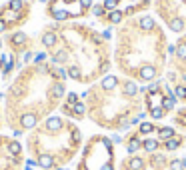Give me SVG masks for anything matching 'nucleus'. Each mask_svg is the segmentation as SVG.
Returning a JSON list of instances; mask_svg holds the SVG:
<instances>
[{"instance_id":"27","label":"nucleus","mask_w":186,"mask_h":170,"mask_svg":"<svg viewBox=\"0 0 186 170\" xmlns=\"http://www.w3.org/2000/svg\"><path fill=\"white\" fill-rule=\"evenodd\" d=\"M176 54H178L180 58H186V42H182V44L176 48Z\"/></svg>"},{"instance_id":"4","label":"nucleus","mask_w":186,"mask_h":170,"mask_svg":"<svg viewBox=\"0 0 186 170\" xmlns=\"http://www.w3.org/2000/svg\"><path fill=\"white\" fill-rule=\"evenodd\" d=\"M20 124H22L24 128H34L36 126V116L34 114H24V116L20 118Z\"/></svg>"},{"instance_id":"41","label":"nucleus","mask_w":186,"mask_h":170,"mask_svg":"<svg viewBox=\"0 0 186 170\" xmlns=\"http://www.w3.org/2000/svg\"><path fill=\"white\" fill-rule=\"evenodd\" d=\"M0 98H2V94H0Z\"/></svg>"},{"instance_id":"19","label":"nucleus","mask_w":186,"mask_h":170,"mask_svg":"<svg viewBox=\"0 0 186 170\" xmlns=\"http://www.w3.org/2000/svg\"><path fill=\"white\" fill-rule=\"evenodd\" d=\"M72 110H74L76 116H82V114H84V104H82V102H76L74 106H72Z\"/></svg>"},{"instance_id":"8","label":"nucleus","mask_w":186,"mask_h":170,"mask_svg":"<svg viewBox=\"0 0 186 170\" xmlns=\"http://www.w3.org/2000/svg\"><path fill=\"white\" fill-rule=\"evenodd\" d=\"M152 26H154V20H152L150 16L140 18V28H142V30H152Z\"/></svg>"},{"instance_id":"16","label":"nucleus","mask_w":186,"mask_h":170,"mask_svg":"<svg viewBox=\"0 0 186 170\" xmlns=\"http://www.w3.org/2000/svg\"><path fill=\"white\" fill-rule=\"evenodd\" d=\"M152 118H156V120L164 118V108L162 106H154V108H152Z\"/></svg>"},{"instance_id":"12","label":"nucleus","mask_w":186,"mask_h":170,"mask_svg":"<svg viewBox=\"0 0 186 170\" xmlns=\"http://www.w3.org/2000/svg\"><path fill=\"white\" fill-rule=\"evenodd\" d=\"M140 146H142L140 140H138V138H132V140H130V144H128V152H130V154H134V152L138 150Z\"/></svg>"},{"instance_id":"3","label":"nucleus","mask_w":186,"mask_h":170,"mask_svg":"<svg viewBox=\"0 0 186 170\" xmlns=\"http://www.w3.org/2000/svg\"><path fill=\"white\" fill-rule=\"evenodd\" d=\"M156 76V68H152V66H142L140 68V78L142 80H152Z\"/></svg>"},{"instance_id":"15","label":"nucleus","mask_w":186,"mask_h":170,"mask_svg":"<svg viewBox=\"0 0 186 170\" xmlns=\"http://www.w3.org/2000/svg\"><path fill=\"white\" fill-rule=\"evenodd\" d=\"M178 146H180V140H178V138H174V136L166 140V148H168V150H176Z\"/></svg>"},{"instance_id":"7","label":"nucleus","mask_w":186,"mask_h":170,"mask_svg":"<svg viewBox=\"0 0 186 170\" xmlns=\"http://www.w3.org/2000/svg\"><path fill=\"white\" fill-rule=\"evenodd\" d=\"M168 26H170V30H174V32H180V30L184 28V20H180V18H172Z\"/></svg>"},{"instance_id":"21","label":"nucleus","mask_w":186,"mask_h":170,"mask_svg":"<svg viewBox=\"0 0 186 170\" xmlns=\"http://www.w3.org/2000/svg\"><path fill=\"white\" fill-rule=\"evenodd\" d=\"M152 128H154V126H152L150 122H142V124H140V132H142V134H148V132H152Z\"/></svg>"},{"instance_id":"20","label":"nucleus","mask_w":186,"mask_h":170,"mask_svg":"<svg viewBox=\"0 0 186 170\" xmlns=\"http://www.w3.org/2000/svg\"><path fill=\"white\" fill-rule=\"evenodd\" d=\"M24 40H26V34H24V32H18V34L12 36V42H14V44H22Z\"/></svg>"},{"instance_id":"35","label":"nucleus","mask_w":186,"mask_h":170,"mask_svg":"<svg viewBox=\"0 0 186 170\" xmlns=\"http://www.w3.org/2000/svg\"><path fill=\"white\" fill-rule=\"evenodd\" d=\"M174 52H176V46L170 44V46H168V54H174Z\"/></svg>"},{"instance_id":"2","label":"nucleus","mask_w":186,"mask_h":170,"mask_svg":"<svg viewBox=\"0 0 186 170\" xmlns=\"http://www.w3.org/2000/svg\"><path fill=\"white\" fill-rule=\"evenodd\" d=\"M174 104H176V96H174V92L168 90V96L162 98V108L164 110H170V108H174Z\"/></svg>"},{"instance_id":"39","label":"nucleus","mask_w":186,"mask_h":170,"mask_svg":"<svg viewBox=\"0 0 186 170\" xmlns=\"http://www.w3.org/2000/svg\"><path fill=\"white\" fill-rule=\"evenodd\" d=\"M182 162H184V168H186V158H184V160H182Z\"/></svg>"},{"instance_id":"37","label":"nucleus","mask_w":186,"mask_h":170,"mask_svg":"<svg viewBox=\"0 0 186 170\" xmlns=\"http://www.w3.org/2000/svg\"><path fill=\"white\" fill-rule=\"evenodd\" d=\"M4 28H6V22H4V20H0V32H2Z\"/></svg>"},{"instance_id":"30","label":"nucleus","mask_w":186,"mask_h":170,"mask_svg":"<svg viewBox=\"0 0 186 170\" xmlns=\"http://www.w3.org/2000/svg\"><path fill=\"white\" fill-rule=\"evenodd\" d=\"M76 102H78V96H76L74 92H72V94H68V106H74Z\"/></svg>"},{"instance_id":"17","label":"nucleus","mask_w":186,"mask_h":170,"mask_svg":"<svg viewBox=\"0 0 186 170\" xmlns=\"http://www.w3.org/2000/svg\"><path fill=\"white\" fill-rule=\"evenodd\" d=\"M108 18H110V22L118 24L120 20H122V12H118V10H112V12H110V16H108Z\"/></svg>"},{"instance_id":"13","label":"nucleus","mask_w":186,"mask_h":170,"mask_svg":"<svg viewBox=\"0 0 186 170\" xmlns=\"http://www.w3.org/2000/svg\"><path fill=\"white\" fill-rule=\"evenodd\" d=\"M142 146H144V150L154 152L156 148H158V142H156V140H144V144H142Z\"/></svg>"},{"instance_id":"29","label":"nucleus","mask_w":186,"mask_h":170,"mask_svg":"<svg viewBox=\"0 0 186 170\" xmlns=\"http://www.w3.org/2000/svg\"><path fill=\"white\" fill-rule=\"evenodd\" d=\"M116 4H118V0H104V8H108V10H114Z\"/></svg>"},{"instance_id":"36","label":"nucleus","mask_w":186,"mask_h":170,"mask_svg":"<svg viewBox=\"0 0 186 170\" xmlns=\"http://www.w3.org/2000/svg\"><path fill=\"white\" fill-rule=\"evenodd\" d=\"M80 2H82V6H90L92 0H80Z\"/></svg>"},{"instance_id":"6","label":"nucleus","mask_w":186,"mask_h":170,"mask_svg":"<svg viewBox=\"0 0 186 170\" xmlns=\"http://www.w3.org/2000/svg\"><path fill=\"white\" fill-rule=\"evenodd\" d=\"M116 76H106V78L104 80H102V88H104V90H112L114 88V86H116Z\"/></svg>"},{"instance_id":"38","label":"nucleus","mask_w":186,"mask_h":170,"mask_svg":"<svg viewBox=\"0 0 186 170\" xmlns=\"http://www.w3.org/2000/svg\"><path fill=\"white\" fill-rule=\"evenodd\" d=\"M102 170H112V166H110V164H106V166L102 168Z\"/></svg>"},{"instance_id":"9","label":"nucleus","mask_w":186,"mask_h":170,"mask_svg":"<svg viewBox=\"0 0 186 170\" xmlns=\"http://www.w3.org/2000/svg\"><path fill=\"white\" fill-rule=\"evenodd\" d=\"M124 92H126L128 96H134L136 92H138V86H136L134 82H126V84H124Z\"/></svg>"},{"instance_id":"33","label":"nucleus","mask_w":186,"mask_h":170,"mask_svg":"<svg viewBox=\"0 0 186 170\" xmlns=\"http://www.w3.org/2000/svg\"><path fill=\"white\" fill-rule=\"evenodd\" d=\"M160 84H162V82H152V84H150V90H152V92H156Z\"/></svg>"},{"instance_id":"18","label":"nucleus","mask_w":186,"mask_h":170,"mask_svg":"<svg viewBox=\"0 0 186 170\" xmlns=\"http://www.w3.org/2000/svg\"><path fill=\"white\" fill-rule=\"evenodd\" d=\"M8 150H10V154H20V150H22V146H20L18 142H10Z\"/></svg>"},{"instance_id":"31","label":"nucleus","mask_w":186,"mask_h":170,"mask_svg":"<svg viewBox=\"0 0 186 170\" xmlns=\"http://www.w3.org/2000/svg\"><path fill=\"white\" fill-rule=\"evenodd\" d=\"M64 58H66V54H64V52H58L56 56H54V62H62Z\"/></svg>"},{"instance_id":"22","label":"nucleus","mask_w":186,"mask_h":170,"mask_svg":"<svg viewBox=\"0 0 186 170\" xmlns=\"http://www.w3.org/2000/svg\"><path fill=\"white\" fill-rule=\"evenodd\" d=\"M170 170H184V162L182 160H172L170 162Z\"/></svg>"},{"instance_id":"11","label":"nucleus","mask_w":186,"mask_h":170,"mask_svg":"<svg viewBox=\"0 0 186 170\" xmlns=\"http://www.w3.org/2000/svg\"><path fill=\"white\" fill-rule=\"evenodd\" d=\"M172 136H174V130L170 128V126H166V128H160V138L168 140V138H172Z\"/></svg>"},{"instance_id":"34","label":"nucleus","mask_w":186,"mask_h":170,"mask_svg":"<svg viewBox=\"0 0 186 170\" xmlns=\"http://www.w3.org/2000/svg\"><path fill=\"white\" fill-rule=\"evenodd\" d=\"M92 12H94L96 16H100V14H102V6H94V10H92Z\"/></svg>"},{"instance_id":"28","label":"nucleus","mask_w":186,"mask_h":170,"mask_svg":"<svg viewBox=\"0 0 186 170\" xmlns=\"http://www.w3.org/2000/svg\"><path fill=\"white\" fill-rule=\"evenodd\" d=\"M54 18H56V20H66L68 12H64V10H56V12H54Z\"/></svg>"},{"instance_id":"1","label":"nucleus","mask_w":186,"mask_h":170,"mask_svg":"<svg viewBox=\"0 0 186 170\" xmlns=\"http://www.w3.org/2000/svg\"><path fill=\"white\" fill-rule=\"evenodd\" d=\"M46 128L50 130V132H56V130L62 128V120H60L58 116H50L46 120Z\"/></svg>"},{"instance_id":"24","label":"nucleus","mask_w":186,"mask_h":170,"mask_svg":"<svg viewBox=\"0 0 186 170\" xmlns=\"http://www.w3.org/2000/svg\"><path fill=\"white\" fill-rule=\"evenodd\" d=\"M22 0H10V10H14V12H16V10H20V8H22Z\"/></svg>"},{"instance_id":"25","label":"nucleus","mask_w":186,"mask_h":170,"mask_svg":"<svg viewBox=\"0 0 186 170\" xmlns=\"http://www.w3.org/2000/svg\"><path fill=\"white\" fill-rule=\"evenodd\" d=\"M174 96H176V98H186V88H184V86H176Z\"/></svg>"},{"instance_id":"32","label":"nucleus","mask_w":186,"mask_h":170,"mask_svg":"<svg viewBox=\"0 0 186 170\" xmlns=\"http://www.w3.org/2000/svg\"><path fill=\"white\" fill-rule=\"evenodd\" d=\"M158 100H160V94H152L150 96V104H158Z\"/></svg>"},{"instance_id":"40","label":"nucleus","mask_w":186,"mask_h":170,"mask_svg":"<svg viewBox=\"0 0 186 170\" xmlns=\"http://www.w3.org/2000/svg\"><path fill=\"white\" fill-rule=\"evenodd\" d=\"M184 82H186V76H184Z\"/></svg>"},{"instance_id":"26","label":"nucleus","mask_w":186,"mask_h":170,"mask_svg":"<svg viewBox=\"0 0 186 170\" xmlns=\"http://www.w3.org/2000/svg\"><path fill=\"white\" fill-rule=\"evenodd\" d=\"M68 76H70V78H74V80H78L80 78V70L76 68V66H72V68L68 70Z\"/></svg>"},{"instance_id":"14","label":"nucleus","mask_w":186,"mask_h":170,"mask_svg":"<svg viewBox=\"0 0 186 170\" xmlns=\"http://www.w3.org/2000/svg\"><path fill=\"white\" fill-rule=\"evenodd\" d=\"M130 168H132V170H142V168H144V162H142L138 156H136V158H132V160H130Z\"/></svg>"},{"instance_id":"5","label":"nucleus","mask_w":186,"mask_h":170,"mask_svg":"<svg viewBox=\"0 0 186 170\" xmlns=\"http://www.w3.org/2000/svg\"><path fill=\"white\" fill-rule=\"evenodd\" d=\"M38 166H42V168H52V166H54V160H52V156H48V154H42L40 158H38Z\"/></svg>"},{"instance_id":"10","label":"nucleus","mask_w":186,"mask_h":170,"mask_svg":"<svg viewBox=\"0 0 186 170\" xmlns=\"http://www.w3.org/2000/svg\"><path fill=\"white\" fill-rule=\"evenodd\" d=\"M54 42H56V36H54L52 32H48V34L42 36V44H44V46H52Z\"/></svg>"},{"instance_id":"23","label":"nucleus","mask_w":186,"mask_h":170,"mask_svg":"<svg viewBox=\"0 0 186 170\" xmlns=\"http://www.w3.org/2000/svg\"><path fill=\"white\" fill-rule=\"evenodd\" d=\"M52 94L56 96V98H60V96L64 94V86H62V84H56V86L52 88Z\"/></svg>"}]
</instances>
